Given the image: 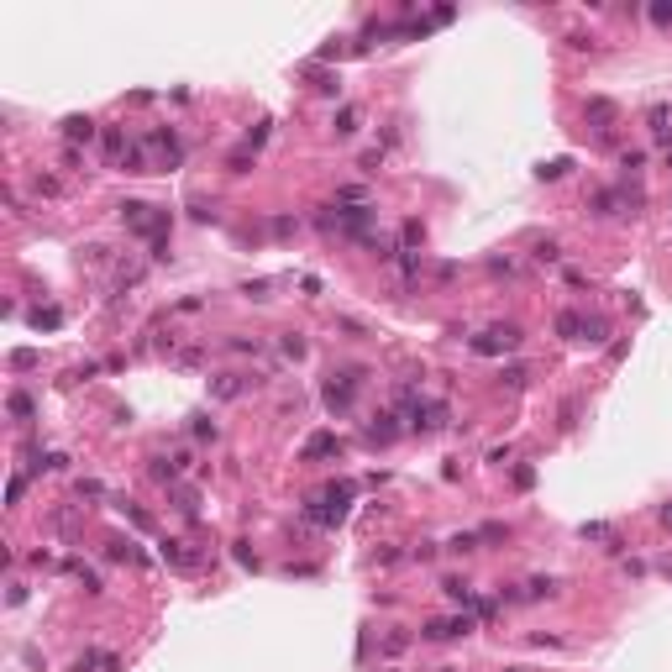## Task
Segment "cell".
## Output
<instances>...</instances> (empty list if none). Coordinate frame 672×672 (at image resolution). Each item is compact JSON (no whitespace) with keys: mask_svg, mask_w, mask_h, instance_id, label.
Returning <instances> with one entry per match:
<instances>
[{"mask_svg":"<svg viewBox=\"0 0 672 672\" xmlns=\"http://www.w3.org/2000/svg\"><path fill=\"white\" fill-rule=\"evenodd\" d=\"M347 504H352V483L326 489L320 499H310V504H305V520H315V526H342V520H347Z\"/></svg>","mask_w":672,"mask_h":672,"instance_id":"cell-1","label":"cell"},{"mask_svg":"<svg viewBox=\"0 0 672 672\" xmlns=\"http://www.w3.org/2000/svg\"><path fill=\"white\" fill-rule=\"evenodd\" d=\"M121 221H131L153 242H163V232H168V216H153V205H142V200H126V205H121Z\"/></svg>","mask_w":672,"mask_h":672,"instance_id":"cell-2","label":"cell"},{"mask_svg":"<svg viewBox=\"0 0 672 672\" xmlns=\"http://www.w3.org/2000/svg\"><path fill=\"white\" fill-rule=\"evenodd\" d=\"M515 342H520V326H494V331L473 336V352L494 357V352H509V347H515Z\"/></svg>","mask_w":672,"mask_h":672,"instance_id":"cell-3","label":"cell"},{"mask_svg":"<svg viewBox=\"0 0 672 672\" xmlns=\"http://www.w3.org/2000/svg\"><path fill=\"white\" fill-rule=\"evenodd\" d=\"M441 421H447V405H436V399H415L410 405V426L415 431H436Z\"/></svg>","mask_w":672,"mask_h":672,"instance_id":"cell-4","label":"cell"},{"mask_svg":"<svg viewBox=\"0 0 672 672\" xmlns=\"http://www.w3.org/2000/svg\"><path fill=\"white\" fill-rule=\"evenodd\" d=\"M583 116L594 121V131H599V137H609V131H614V121H620V111H614V100H599V95L583 105Z\"/></svg>","mask_w":672,"mask_h":672,"instance_id":"cell-5","label":"cell"},{"mask_svg":"<svg viewBox=\"0 0 672 672\" xmlns=\"http://www.w3.org/2000/svg\"><path fill=\"white\" fill-rule=\"evenodd\" d=\"M467 630H473V620H467V614H457V620H426L421 636H426V641H457V636H467Z\"/></svg>","mask_w":672,"mask_h":672,"instance_id":"cell-6","label":"cell"},{"mask_svg":"<svg viewBox=\"0 0 672 672\" xmlns=\"http://www.w3.org/2000/svg\"><path fill=\"white\" fill-rule=\"evenodd\" d=\"M352 384H357V379H342V384H336V373H331V384H326V405H331L336 415L352 405Z\"/></svg>","mask_w":672,"mask_h":672,"instance_id":"cell-7","label":"cell"},{"mask_svg":"<svg viewBox=\"0 0 672 672\" xmlns=\"http://www.w3.org/2000/svg\"><path fill=\"white\" fill-rule=\"evenodd\" d=\"M331 452H342V441H336V436H326V431L305 441V462H315V457H331Z\"/></svg>","mask_w":672,"mask_h":672,"instance_id":"cell-8","label":"cell"},{"mask_svg":"<svg viewBox=\"0 0 672 672\" xmlns=\"http://www.w3.org/2000/svg\"><path fill=\"white\" fill-rule=\"evenodd\" d=\"M63 137H69V142H90V137H95V121H90V116H69V121H63Z\"/></svg>","mask_w":672,"mask_h":672,"instance_id":"cell-9","label":"cell"},{"mask_svg":"<svg viewBox=\"0 0 672 672\" xmlns=\"http://www.w3.org/2000/svg\"><path fill=\"white\" fill-rule=\"evenodd\" d=\"M399 436V426H394V415H379V421H373L368 426V441H379V447H384V441H394Z\"/></svg>","mask_w":672,"mask_h":672,"instance_id":"cell-10","label":"cell"},{"mask_svg":"<svg viewBox=\"0 0 672 672\" xmlns=\"http://www.w3.org/2000/svg\"><path fill=\"white\" fill-rule=\"evenodd\" d=\"M163 557L173 562V568H200V557L184 552V541H163Z\"/></svg>","mask_w":672,"mask_h":672,"instance_id":"cell-11","label":"cell"},{"mask_svg":"<svg viewBox=\"0 0 672 672\" xmlns=\"http://www.w3.org/2000/svg\"><path fill=\"white\" fill-rule=\"evenodd\" d=\"M557 331L568 336V342H583V315H573V310H562L557 315Z\"/></svg>","mask_w":672,"mask_h":672,"instance_id":"cell-12","label":"cell"},{"mask_svg":"<svg viewBox=\"0 0 672 672\" xmlns=\"http://www.w3.org/2000/svg\"><path fill=\"white\" fill-rule=\"evenodd\" d=\"M252 153H258V147H247V142H242L237 153L226 158V168H232V173H247V168H252Z\"/></svg>","mask_w":672,"mask_h":672,"instance_id":"cell-13","label":"cell"},{"mask_svg":"<svg viewBox=\"0 0 672 672\" xmlns=\"http://www.w3.org/2000/svg\"><path fill=\"white\" fill-rule=\"evenodd\" d=\"M173 509H179V515H195V509H200V494H195V489H173Z\"/></svg>","mask_w":672,"mask_h":672,"instance_id":"cell-14","label":"cell"},{"mask_svg":"<svg viewBox=\"0 0 672 672\" xmlns=\"http://www.w3.org/2000/svg\"><path fill=\"white\" fill-rule=\"evenodd\" d=\"M357 131V111L352 105H342V116H336V137H352Z\"/></svg>","mask_w":672,"mask_h":672,"instance_id":"cell-15","label":"cell"},{"mask_svg":"<svg viewBox=\"0 0 672 672\" xmlns=\"http://www.w3.org/2000/svg\"><path fill=\"white\" fill-rule=\"evenodd\" d=\"M441 588H447V594H452L457 604H473V588H467L462 578H447V583H441Z\"/></svg>","mask_w":672,"mask_h":672,"instance_id":"cell-16","label":"cell"},{"mask_svg":"<svg viewBox=\"0 0 672 672\" xmlns=\"http://www.w3.org/2000/svg\"><path fill=\"white\" fill-rule=\"evenodd\" d=\"M604 331H609V326H604V315H588L583 320V342H604Z\"/></svg>","mask_w":672,"mask_h":672,"instance_id":"cell-17","label":"cell"},{"mask_svg":"<svg viewBox=\"0 0 672 672\" xmlns=\"http://www.w3.org/2000/svg\"><path fill=\"white\" fill-rule=\"evenodd\" d=\"M11 415L26 426V421H32V399H26V394H11Z\"/></svg>","mask_w":672,"mask_h":672,"instance_id":"cell-18","label":"cell"},{"mask_svg":"<svg viewBox=\"0 0 672 672\" xmlns=\"http://www.w3.org/2000/svg\"><path fill=\"white\" fill-rule=\"evenodd\" d=\"M568 168H573V158H552V163H541V179H562Z\"/></svg>","mask_w":672,"mask_h":672,"instance_id":"cell-19","label":"cell"},{"mask_svg":"<svg viewBox=\"0 0 672 672\" xmlns=\"http://www.w3.org/2000/svg\"><path fill=\"white\" fill-rule=\"evenodd\" d=\"M536 258H541V263H557L562 247H557V242H536Z\"/></svg>","mask_w":672,"mask_h":672,"instance_id":"cell-20","label":"cell"},{"mask_svg":"<svg viewBox=\"0 0 672 672\" xmlns=\"http://www.w3.org/2000/svg\"><path fill=\"white\" fill-rule=\"evenodd\" d=\"M552 588H557L552 578H531V583H526V594H531V599H541V594H552Z\"/></svg>","mask_w":672,"mask_h":672,"instance_id":"cell-21","label":"cell"},{"mask_svg":"<svg viewBox=\"0 0 672 672\" xmlns=\"http://www.w3.org/2000/svg\"><path fill=\"white\" fill-rule=\"evenodd\" d=\"M11 368H37V352H32V347H21V352H11Z\"/></svg>","mask_w":672,"mask_h":672,"instance_id":"cell-22","label":"cell"},{"mask_svg":"<svg viewBox=\"0 0 672 672\" xmlns=\"http://www.w3.org/2000/svg\"><path fill=\"white\" fill-rule=\"evenodd\" d=\"M641 163H646V153H641V147H636V153H620V168H630V173H641Z\"/></svg>","mask_w":672,"mask_h":672,"instance_id":"cell-23","label":"cell"},{"mask_svg":"<svg viewBox=\"0 0 672 672\" xmlns=\"http://www.w3.org/2000/svg\"><path fill=\"white\" fill-rule=\"evenodd\" d=\"M58 320H63V315H58V310H37V315H32V326H37V331H43V326H48V331H53V326H58Z\"/></svg>","mask_w":672,"mask_h":672,"instance_id":"cell-24","label":"cell"},{"mask_svg":"<svg viewBox=\"0 0 672 672\" xmlns=\"http://www.w3.org/2000/svg\"><path fill=\"white\" fill-rule=\"evenodd\" d=\"M405 646H410V636H405V630H394V636L384 641V651H405Z\"/></svg>","mask_w":672,"mask_h":672,"instance_id":"cell-25","label":"cell"},{"mask_svg":"<svg viewBox=\"0 0 672 672\" xmlns=\"http://www.w3.org/2000/svg\"><path fill=\"white\" fill-rule=\"evenodd\" d=\"M504 536H509L504 526H483V531H478V541H504Z\"/></svg>","mask_w":672,"mask_h":672,"instance_id":"cell-26","label":"cell"},{"mask_svg":"<svg viewBox=\"0 0 672 672\" xmlns=\"http://www.w3.org/2000/svg\"><path fill=\"white\" fill-rule=\"evenodd\" d=\"M651 16H656V21H672V6H656Z\"/></svg>","mask_w":672,"mask_h":672,"instance_id":"cell-27","label":"cell"},{"mask_svg":"<svg viewBox=\"0 0 672 672\" xmlns=\"http://www.w3.org/2000/svg\"><path fill=\"white\" fill-rule=\"evenodd\" d=\"M662 526H672V504H662Z\"/></svg>","mask_w":672,"mask_h":672,"instance_id":"cell-28","label":"cell"}]
</instances>
